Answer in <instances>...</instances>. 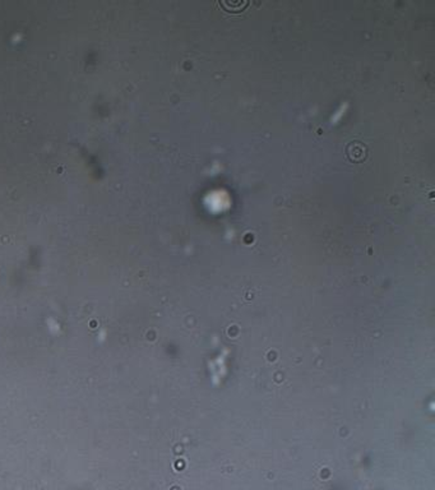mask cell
<instances>
[{
  "label": "cell",
  "mask_w": 435,
  "mask_h": 490,
  "mask_svg": "<svg viewBox=\"0 0 435 490\" xmlns=\"http://www.w3.org/2000/svg\"><path fill=\"white\" fill-rule=\"evenodd\" d=\"M347 156L351 161H361L365 158L366 156V148L365 144L361 142H351L347 146Z\"/></svg>",
  "instance_id": "cell-1"
}]
</instances>
